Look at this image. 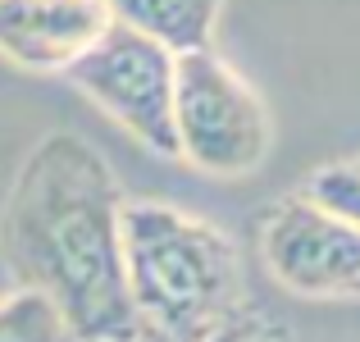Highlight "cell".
Wrapping results in <instances>:
<instances>
[{
    "mask_svg": "<svg viewBox=\"0 0 360 342\" xmlns=\"http://www.w3.org/2000/svg\"><path fill=\"white\" fill-rule=\"evenodd\" d=\"M105 5L110 18L137 27L169 55L214 51V27L224 14V0H105Z\"/></svg>",
    "mask_w": 360,
    "mask_h": 342,
    "instance_id": "7",
    "label": "cell"
},
{
    "mask_svg": "<svg viewBox=\"0 0 360 342\" xmlns=\"http://www.w3.org/2000/svg\"><path fill=\"white\" fill-rule=\"evenodd\" d=\"M352 165H356V169H360V160H352Z\"/></svg>",
    "mask_w": 360,
    "mask_h": 342,
    "instance_id": "12",
    "label": "cell"
},
{
    "mask_svg": "<svg viewBox=\"0 0 360 342\" xmlns=\"http://www.w3.org/2000/svg\"><path fill=\"white\" fill-rule=\"evenodd\" d=\"M274 123L260 91L214 51L174 64V146L178 160L210 178H246L264 165Z\"/></svg>",
    "mask_w": 360,
    "mask_h": 342,
    "instance_id": "3",
    "label": "cell"
},
{
    "mask_svg": "<svg viewBox=\"0 0 360 342\" xmlns=\"http://www.w3.org/2000/svg\"><path fill=\"white\" fill-rule=\"evenodd\" d=\"M201 342H292V329L283 324L278 315H269L264 306L242 301V306L233 310L229 319H219Z\"/></svg>",
    "mask_w": 360,
    "mask_h": 342,
    "instance_id": "10",
    "label": "cell"
},
{
    "mask_svg": "<svg viewBox=\"0 0 360 342\" xmlns=\"http://www.w3.org/2000/svg\"><path fill=\"white\" fill-rule=\"evenodd\" d=\"M0 342H73V334L46 297L14 292L0 301Z\"/></svg>",
    "mask_w": 360,
    "mask_h": 342,
    "instance_id": "8",
    "label": "cell"
},
{
    "mask_svg": "<svg viewBox=\"0 0 360 342\" xmlns=\"http://www.w3.org/2000/svg\"><path fill=\"white\" fill-rule=\"evenodd\" d=\"M105 23V0H0V55L27 73H64Z\"/></svg>",
    "mask_w": 360,
    "mask_h": 342,
    "instance_id": "6",
    "label": "cell"
},
{
    "mask_svg": "<svg viewBox=\"0 0 360 342\" xmlns=\"http://www.w3.org/2000/svg\"><path fill=\"white\" fill-rule=\"evenodd\" d=\"M297 192L306 196L310 205H319L324 215H333V220L360 228V169L352 165V160L315 169V174H310Z\"/></svg>",
    "mask_w": 360,
    "mask_h": 342,
    "instance_id": "9",
    "label": "cell"
},
{
    "mask_svg": "<svg viewBox=\"0 0 360 342\" xmlns=\"http://www.w3.org/2000/svg\"><path fill=\"white\" fill-rule=\"evenodd\" d=\"M128 342H183V338H174V334H165V329H155V324H146V319H137V324L128 329Z\"/></svg>",
    "mask_w": 360,
    "mask_h": 342,
    "instance_id": "11",
    "label": "cell"
},
{
    "mask_svg": "<svg viewBox=\"0 0 360 342\" xmlns=\"http://www.w3.org/2000/svg\"><path fill=\"white\" fill-rule=\"evenodd\" d=\"M255 242H260L264 270L292 297H360V228L324 215L301 192L255 210Z\"/></svg>",
    "mask_w": 360,
    "mask_h": 342,
    "instance_id": "5",
    "label": "cell"
},
{
    "mask_svg": "<svg viewBox=\"0 0 360 342\" xmlns=\"http://www.w3.org/2000/svg\"><path fill=\"white\" fill-rule=\"evenodd\" d=\"M174 64L160 42L137 27L110 18L105 32L64 69V78L82 91L110 123H119L132 141L160 160H178L174 146Z\"/></svg>",
    "mask_w": 360,
    "mask_h": 342,
    "instance_id": "4",
    "label": "cell"
},
{
    "mask_svg": "<svg viewBox=\"0 0 360 342\" xmlns=\"http://www.w3.org/2000/svg\"><path fill=\"white\" fill-rule=\"evenodd\" d=\"M123 283L132 315L183 342H201L246 301L242 255L224 228L165 201H123Z\"/></svg>",
    "mask_w": 360,
    "mask_h": 342,
    "instance_id": "2",
    "label": "cell"
},
{
    "mask_svg": "<svg viewBox=\"0 0 360 342\" xmlns=\"http://www.w3.org/2000/svg\"><path fill=\"white\" fill-rule=\"evenodd\" d=\"M123 183L82 132L55 128L23 156L0 205V260L18 292L46 297L73 342L123 338L137 315L123 283Z\"/></svg>",
    "mask_w": 360,
    "mask_h": 342,
    "instance_id": "1",
    "label": "cell"
}]
</instances>
